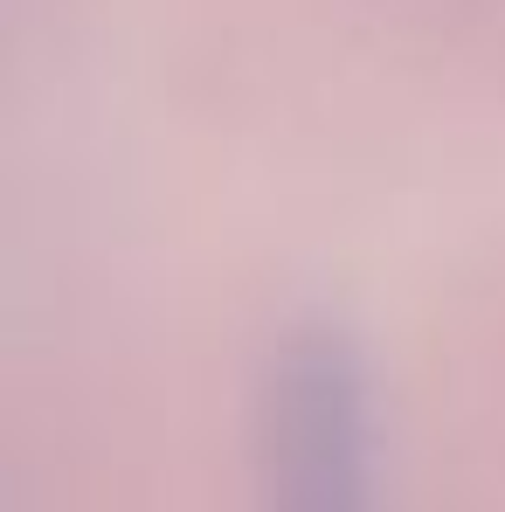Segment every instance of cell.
<instances>
[{
  "label": "cell",
  "mask_w": 505,
  "mask_h": 512,
  "mask_svg": "<svg viewBox=\"0 0 505 512\" xmlns=\"http://www.w3.org/2000/svg\"><path fill=\"white\" fill-rule=\"evenodd\" d=\"M256 512H381L374 388L339 326H298L263 360Z\"/></svg>",
  "instance_id": "1"
}]
</instances>
